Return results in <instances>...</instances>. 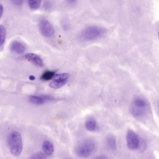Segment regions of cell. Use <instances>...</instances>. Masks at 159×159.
Segmentation results:
<instances>
[{"mask_svg": "<svg viewBox=\"0 0 159 159\" xmlns=\"http://www.w3.org/2000/svg\"><path fill=\"white\" fill-rule=\"evenodd\" d=\"M7 144L10 153L14 156H18L21 154L23 149L22 138L19 133L13 131L7 137Z\"/></svg>", "mask_w": 159, "mask_h": 159, "instance_id": "obj_1", "label": "cell"}, {"mask_svg": "<svg viewBox=\"0 0 159 159\" xmlns=\"http://www.w3.org/2000/svg\"><path fill=\"white\" fill-rule=\"evenodd\" d=\"M96 148L95 141L92 139H87L80 142L75 149V155L80 158H85L90 156Z\"/></svg>", "mask_w": 159, "mask_h": 159, "instance_id": "obj_2", "label": "cell"}, {"mask_svg": "<svg viewBox=\"0 0 159 159\" xmlns=\"http://www.w3.org/2000/svg\"><path fill=\"white\" fill-rule=\"evenodd\" d=\"M148 108V102L143 97H137L134 99L130 107L132 115L135 118L145 115Z\"/></svg>", "mask_w": 159, "mask_h": 159, "instance_id": "obj_3", "label": "cell"}, {"mask_svg": "<svg viewBox=\"0 0 159 159\" xmlns=\"http://www.w3.org/2000/svg\"><path fill=\"white\" fill-rule=\"evenodd\" d=\"M105 33V30L102 27L91 26L86 27L80 33V37L85 41H90L101 38Z\"/></svg>", "mask_w": 159, "mask_h": 159, "instance_id": "obj_4", "label": "cell"}, {"mask_svg": "<svg viewBox=\"0 0 159 159\" xmlns=\"http://www.w3.org/2000/svg\"><path fill=\"white\" fill-rule=\"evenodd\" d=\"M40 32L43 36L50 37L55 34V30L51 23L46 19H41L39 22Z\"/></svg>", "mask_w": 159, "mask_h": 159, "instance_id": "obj_5", "label": "cell"}, {"mask_svg": "<svg viewBox=\"0 0 159 159\" xmlns=\"http://www.w3.org/2000/svg\"><path fill=\"white\" fill-rule=\"evenodd\" d=\"M126 142L128 147L131 150H136L140 146V139L137 134L131 130H129L126 134Z\"/></svg>", "mask_w": 159, "mask_h": 159, "instance_id": "obj_6", "label": "cell"}, {"mask_svg": "<svg viewBox=\"0 0 159 159\" xmlns=\"http://www.w3.org/2000/svg\"><path fill=\"white\" fill-rule=\"evenodd\" d=\"M70 75L68 73H61L57 75L49 84V87L53 89L61 87L68 82Z\"/></svg>", "mask_w": 159, "mask_h": 159, "instance_id": "obj_7", "label": "cell"}, {"mask_svg": "<svg viewBox=\"0 0 159 159\" xmlns=\"http://www.w3.org/2000/svg\"><path fill=\"white\" fill-rule=\"evenodd\" d=\"M29 100L33 104L40 105L47 102L54 101L55 99L52 96L48 95H32L29 97Z\"/></svg>", "mask_w": 159, "mask_h": 159, "instance_id": "obj_8", "label": "cell"}, {"mask_svg": "<svg viewBox=\"0 0 159 159\" xmlns=\"http://www.w3.org/2000/svg\"><path fill=\"white\" fill-rule=\"evenodd\" d=\"M11 51L18 54H21L26 50V47L22 42L18 41H14L10 46Z\"/></svg>", "mask_w": 159, "mask_h": 159, "instance_id": "obj_9", "label": "cell"}, {"mask_svg": "<svg viewBox=\"0 0 159 159\" xmlns=\"http://www.w3.org/2000/svg\"><path fill=\"white\" fill-rule=\"evenodd\" d=\"M25 57L28 60L37 66L43 67L44 63L43 59L38 55L34 53H28L25 55Z\"/></svg>", "mask_w": 159, "mask_h": 159, "instance_id": "obj_10", "label": "cell"}, {"mask_svg": "<svg viewBox=\"0 0 159 159\" xmlns=\"http://www.w3.org/2000/svg\"><path fill=\"white\" fill-rule=\"evenodd\" d=\"M43 149L45 154L48 156H51L54 153V146L50 141H46L44 142L43 145Z\"/></svg>", "mask_w": 159, "mask_h": 159, "instance_id": "obj_11", "label": "cell"}, {"mask_svg": "<svg viewBox=\"0 0 159 159\" xmlns=\"http://www.w3.org/2000/svg\"><path fill=\"white\" fill-rule=\"evenodd\" d=\"M106 144L107 147L112 151H115L117 148V143L116 138L114 136H109L107 138Z\"/></svg>", "mask_w": 159, "mask_h": 159, "instance_id": "obj_12", "label": "cell"}, {"mask_svg": "<svg viewBox=\"0 0 159 159\" xmlns=\"http://www.w3.org/2000/svg\"><path fill=\"white\" fill-rule=\"evenodd\" d=\"M85 127L89 131H95L97 129V123L93 119H89L86 121L85 123Z\"/></svg>", "mask_w": 159, "mask_h": 159, "instance_id": "obj_13", "label": "cell"}, {"mask_svg": "<svg viewBox=\"0 0 159 159\" xmlns=\"http://www.w3.org/2000/svg\"><path fill=\"white\" fill-rule=\"evenodd\" d=\"M56 72L53 71H46L41 76V79L45 81H48L52 79L55 76Z\"/></svg>", "mask_w": 159, "mask_h": 159, "instance_id": "obj_14", "label": "cell"}, {"mask_svg": "<svg viewBox=\"0 0 159 159\" xmlns=\"http://www.w3.org/2000/svg\"><path fill=\"white\" fill-rule=\"evenodd\" d=\"M6 36V30L4 26L0 25V46L4 43Z\"/></svg>", "mask_w": 159, "mask_h": 159, "instance_id": "obj_15", "label": "cell"}, {"mask_svg": "<svg viewBox=\"0 0 159 159\" xmlns=\"http://www.w3.org/2000/svg\"><path fill=\"white\" fill-rule=\"evenodd\" d=\"M41 1L40 0H30L29 1V5L31 9H37L41 5Z\"/></svg>", "mask_w": 159, "mask_h": 159, "instance_id": "obj_16", "label": "cell"}, {"mask_svg": "<svg viewBox=\"0 0 159 159\" xmlns=\"http://www.w3.org/2000/svg\"><path fill=\"white\" fill-rule=\"evenodd\" d=\"M29 159H47V157L45 154L39 152L34 154L30 157Z\"/></svg>", "mask_w": 159, "mask_h": 159, "instance_id": "obj_17", "label": "cell"}, {"mask_svg": "<svg viewBox=\"0 0 159 159\" xmlns=\"http://www.w3.org/2000/svg\"><path fill=\"white\" fill-rule=\"evenodd\" d=\"M93 159H110L107 156H104V155H101V156H97L95 157Z\"/></svg>", "mask_w": 159, "mask_h": 159, "instance_id": "obj_18", "label": "cell"}, {"mask_svg": "<svg viewBox=\"0 0 159 159\" xmlns=\"http://www.w3.org/2000/svg\"><path fill=\"white\" fill-rule=\"evenodd\" d=\"M3 12V7L2 5L0 4V18L2 15Z\"/></svg>", "mask_w": 159, "mask_h": 159, "instance_id": "obj_19", "label": "cell"}, {"mask_svg": "<svg viewBox=\"0 0 159 159\" xmlns=\"http://www.w3.org/2000/svg\"><path fill=\"white\" fill-rule=\"evenodd\" d=\"M29 78H30V80H34V79H35V77H34V76H30L29 77Z\"/></svg>", "mask_w": 159, "mask_h": 159, "instance_id": "obj_20", "label": "cell"}, {"mask_svg": "<svg viewBox=\"0 0 159 159\" xmlns=\"http://www.w3.org/2000/svg\"><path fill=\"white\" fill-rule=\"evenodd\" d=\"M158 37H159V33H158Z\"/></svg>", "mask_w": 159, "mask_h": 159, "instance_id": "obj_21", "label": "cell"}, {"mask_svg": "<svg viewBox=\"0 0 159 159\" xmlns=\"http://www.w3.org/2000/svg\"></svg>", "mask_w": 159, "mask_h": 159, "instance_id": "obj_22", "label": "cell"}]
</instances>
